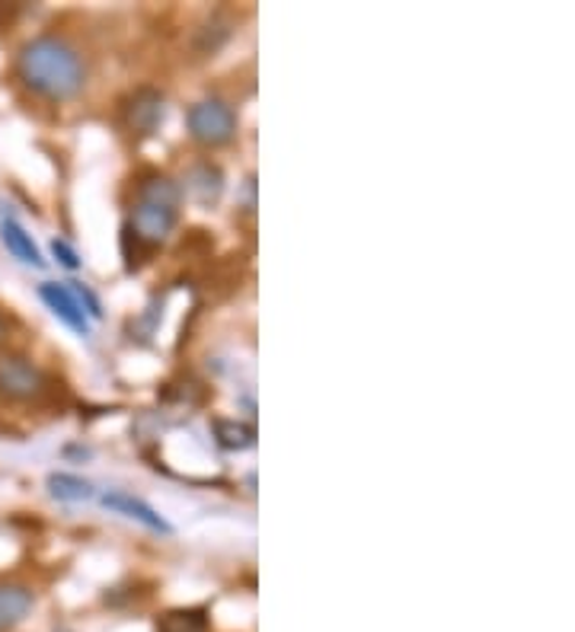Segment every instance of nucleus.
I'll return each instance as SVG.
<instances>
[{"label": "nucleus", "mask_w": 575, "mask_h": 632, "mask_svg": "<svg viewBox=\"0 0 575 632\" xmlns=\"http://www.w3.org/2000/svg\"><path fill=\"white\" fill-rule=\"evenodd\" d=\"M49 495L55 499V502H67V505H74V502H87V499H93V486L84 479V476H77V473H49Z\"/></svg>", "instance_id": "11"}, {"label": "nucleus", "mask_w": 575, "mask_h": 632, "mask_svg": "<svg viewBox=\"0 0 575 632\" xmlns=\"http://www.w3.org/2000/svg\"><path fill=\"white\" fill-rule=\"evenodd\" d=\"M182 182H186V195L195 198L199 205H215L225 195V172L212 160H202V164L189 167Z\"/></svg>", "instance_id": "9"}, {"label": "nucleus", "mask_w": 575, "mask_h": 632, "mask_svg": "<svg viewBox=\"0 0 575 632\" xmlns=\"http://www.w3.org/2000/svg\"><path fill=\"white\" fill-rule=\"evenodd\" d=\"M179 185L167 176H148L138 185L131 215H128V233L144 246H161L179 221Z\"/></svg>", "instance_id": "2"}, {"label": "nucleus", "mask_w": 575, "mask_h": 632, "mask_svg": "<svg viewBox=\"0 0 575 632\" xmlns=\"http://www.w3.org/2000/svg\"><path fill=\"white\" fill-rule=\"evenodd\" d=\"M103 508H110L115 515L128 517V520H138V524H144L148 530H154V533H173V524L164 515H157L144 499H138V495H128V492H106L103 499Z\"/></svg>", "instance_id": "7"}, {"label": "nucleus", "mask_w": 575, "mask_h": 632, "mask_svg": "<svg viewBox=\"0 0 575 632\" xmlns=\"http://www.w3.org/2000/svg\"><path fill=\"white\" fill-rule=\"evenodd\" d=\"M39 297H42V304L55 313L67 330H74L77 336H90V330H93L90 326V317L84 313V307L77 304V297L71 294V287L58 285V282H46V285H39Z\"/></svg>", "instance_id": "6"}, {"label": "nucleus", "mask_w": 575, "mask_h": 632, "mask_svg": "<svg viewBox=\"0 0 575 632\" xmlns=\"http://www.w3.org/2000/svg\"><path fill=\"white\" fill-rule=\"evenodd\" d=\"M0 240H3V246H7V253H10L13 259H20L23 266L46 269V259H42V253H39L33 233H26V228L16 224L13 218H3V224H0Z\"/></svg>", "instance_id": "10"}, {"label": "nucleus", "mask_w": 575, "mask_h": 632, "mask_svg": "<svg viewBox=\"0 0 575 632\" xmlns=\"http://www.w3.org/2000/svg\"><path fill=\"white\" fill-rule=\"evenodd\" d=\"M186 125L192 141L205 144V147H225L237 134V113L230 109L225 100H199L195 106H189Z\"/></svg>", "instance_id": "4"}, {"label": "nucleus", "mask_w": 575, "mask_h": 632, "mask_svg": "<svg viewBox=\"0 0 575 632\" xmlns=\"http://www.w3.org/2000/svg\"><path fill=\"white\" fill-rule=\"evenodd\" d=\"M215 438H218V444L225 451H246V448H253L256 431L250 425H243V422H225V418H218L215 422Z\"/></svg>", "instance_id": "12"}, {"label": "nucleus", "mask_w": 575, "mask_h": 632, "mask_svg": "<svg viewBox=\"0 0 575 632\" xmlns=\"http://www.w3.org/2000/svg\"><path fill=\"white\" fill-rule=\"evenodd\" d=\"M36 607V591L23 581H0V632L16 630Z\"/></svg>", "instance_id": "8"}, {"label": "nucleus", "mask_w": 575, "mask_h": 632, "mask_svg": "<svg viewBox=\"0 0 575 632\" xmlns=\"http://www.w3.org/2000/svg\"><path fill=\"white\" fill-rule=\"evenodd\" d=\"M67 287H71V294L77 297V304L84 307V313L90 317V323L103 317V304H100V297H97L90 287L84 285V282H67Z\"/></svg>", "instance_id": "14"}, {"label": "nucleus", "mask_w": 575, "mask_h": 632, "mask_svg": "<svg viewBox=\"0 0 575 632\" xmlns=\"http://www.w3.org/2000/svg\"><path fill=\"white\" fill-rule=\"evenodd\" d=\"M10 339V323L3 320V313H0V345L7 343Z\"/></svg>", "instance_id": "16"}, {"label": "nucleus", "mask_w": 575, "mask_h": 632, "mask_svg": "<svg viewBox=\"0 0 575 632\" xmlns=\"http://www.w3.org/2000/svg\"><path fill=\"white\" fill-rule=\"evenodd\" d=\"M164 113H167V106H164V93H157V90H151V87L135 90V93L128 96L125 109H122L128 131H131V134H138V138L154 134V131L161 128V121H164Z\"/></svg>", "instance_id": "5"}, {"label": "nucleus", "mask_w": 575, "mask_h": 632, "mask_svg": "<svg viewBox=\"0 0 575 632\" xmlns=\"http://www.w3.org/2000/svg\"><path fill=\"white\" fill-rule=\"evenodd\" d=\"M208 623L202 614H192V610H179V614H167L161 620V632H205Z\"/></svg>", "instance_id": "13"}, {"label": "nucleus", "mask_w": 575, "mask_h": 632, "mask_svg": "<svg viewBox=\"0 0 575 632\" xmlns=\"http://www.w3.org/2000/svg\"><path fill=\"white\" fill-rule=\"evenodd\" d=\"M49 394V374L23 358V354H0V402L26 405L39 402Z\"/></svg>", "instance_id": "3"}, {"label": "nucleus", "mask_w": 575, "mask_h": 632, "mask_svg": "<svg viewBox=\"0 0 575 632\" xmlns=\"http://www.w3.org/2000/svg\"><path fill=\"white\" fill-rule=\"evenodd\" d=\"M16 77L29 93L49 103H67L87 87V61L74 42L55 33H46L29 39L20 49Z\"/></svg>", "instance_id": "1"}, {"label": "nucleus", "mask_w": 575, "mask_h": 632, "mask_svg": "<svg viewBox=\"0 0 575 632\" xmlns=\"http://www.w3.org/2000/svg\"><path fill=\"white\" fill-rule=\"evenodd\" d=\"M49 249H52V256L58 259V266H64V269H71V272H77V269H80V256H77V249H74L67 240H58L55 236Z\"/></svg>", "instance_id": "15"}]
</instances>
